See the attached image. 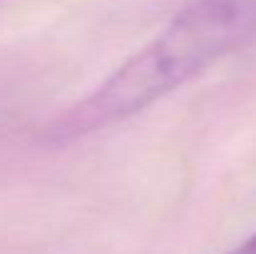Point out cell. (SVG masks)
Here are the masks:
<instances>
[{"label": "cell", "mask_w": 256, "mask_h": 254, "mask_svg": "<svg viewBox=\"0 0 256 254\" xmlns=\"http://www.w3.org/2000/svg\"><path fill=\"white\" fill-rule=\"evenodd\" d=\"M256 40V0H192L82 100L48 125L52 145L120 125Z\"/></svg>", "instance_id": "6da1fadb"}, {"label": "cell", "mask_w": 256, "mask_h": 254, "mask_svg": "<svg viewBox=\"0 0 256 254\" xmlns=\"http://www.w3.org/2000/svg\"><path fill=\"white\" fill-rule=\"evenodd\" d=\"M226 254H256V234H252L249 239H244L239 247H234L232 252H226Z\"/></svg>", "instance_id": "7a4b0ae2"}]
</instances>
